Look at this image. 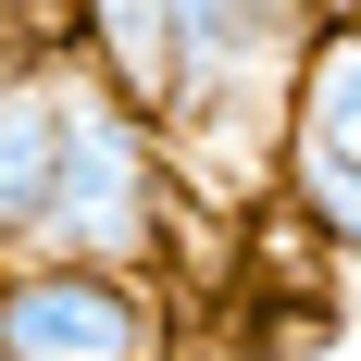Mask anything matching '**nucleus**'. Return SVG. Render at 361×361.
<instances>
[{
    "label": "nucleus",
    "mask_w": 361,
    "mask_h": 361,
    "mask_svg": "<svg viewBox=\"0 0 361 361\" xmlns=\"http://www.w3.org/2000/svg\"><path fill=\"white\" fill-rule=\"evenodd\" d=\"M274 212L312 237L324 262H361V162H324V149H274Z\"/></svg>",
    "instance_id": "obj_7"
},
{
    "label": "nucleus",
    "mask_w": 361,
    "mask_h": 361,
    "mask_svg": "<svg viewBox=\"0 0 361 361\" xmlns=\"http://www.w3.org/2000/svg\"><path fill=\"white\" fill-rule=\"evenodd\" d=\"M312 13H361V0H312Z\"/></svg>",
    "instance_id": "obj_8"
},
{
    "label": "nucleus",
    "mask_w": 361,
    "mask_h": 361,
    "mask_svg": "<svg viewBox=\"0 0 361 361\" xmlns=\"http://www.w3.org/2000/svg\"><path fill=\"white\" fill-rule=\"evenodd\" d=\"M175 149L137 100H112L87 63H63V149H50V212H37L25 250L63 262H125V274H162L175 262Z\"/></svg>",
    "instance_id": "obj_1"
},
{
    "label": "nucleus",
    "mask_w": 361,
    "mask_h": 361,
    "mask_svg": "<svg viewBox=\"0 0 361 361\" xmlns=\"http://www.w3.org/2000/svg\"><path fill=\"white\" fill-rule=\"evenodd\" d=\"M287 149L361 162V13H312L287 50Z\"/></svg>",
    "instance_id": "obj_6"
},
{
    "label": "nucleus",
    "mask_w": 361,
    "mask_h": 361,
    "mask_svg": "<svg viewBox=\"0 0 361 361\" xmlns=\"http://www.w3.org/2000/svg\"><path fill=\"white\" fill-rule=\"evenodd\" d=\"M50 149H63V50L0 75V262L37 237L50 212Z\"/></svg>",
    "instance_id": "obj_4"
},
{
    "label": "nucleus",
    "mask_w": 361,
    "mask_h": 361,
    "mask_svg": "<svg viewBox=\"0 0 361 361\" xmlns=\"http://www.w3.org/2000/svg\"><path fill=\"white\" fill-rule=\"evenodd\" d=\"M175 13V100H162V149H224L237 200H274V149H287V50L312 25V0H162Z\"/></svg>",
    "instance_id": "obj_2"
},
{
    "label": "nucleus",
    "mask_w": 361,
    "mask_h": 361,
    "mask_svg": "<svg viewBox=\"0 0 361 361\" xmlns=\"http://www.w3.org/2000/svg\"><path fill=\"white\" fill-rule=\"evenodd\" d=\"M0 361H175V299L125 262L13 250L0 262Z\"/></svg>",
    "instance_id": "obj_3"
},
{
    "label": "nucleus",
    "mask_w": 361,
    "mask_h": 361,
    "mask_svg": "<svg viewBox=\"0 0 361 361\" xmlns=\"http://www.w3.org/2000/svg\"><path fill=\"white\" fill-rule=\"evenodd\" d=\"M63 63H87L112 100H137L162 125V100H175V13L162 0H63Z\"/></svg>",
    "instance_id": "obj_5"
}]
</instances>
